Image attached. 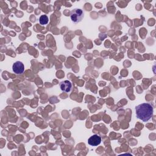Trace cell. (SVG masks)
<instances>
[{
  "instance_id": "obj_1",
  "label": "cell",
  "mask_w": 156,
  "mask_h": 156,
  "mask_svg": "<svg viewBox=\"0 0 156 156\" xmlns=\"http://www.w3.org/2000/svg\"><path fill=\"white\" fill-rule=\"evenodd\" d=\"M136 117L144 122L149 121L153 116V107L149 103H142L135 107Z\"/></svg>"
},
{
  "instance_id": "obj_4",
  "label": "cell",
  "mask_w": 156,
  "mask_h": 156,
  "mask_svg": "<svg viewBox=\"0 0 156 156\" xmlns=\"http://www.w3.org/2000/svg\"><path fill=\"white\" fill-rule=\"evenodd\" d=\"M101 142V137L98 135H93L91 136L88 140V143L93 146L99 145Z\"/></svg>"
},
{
  "instance_id": "obj_2",
  "label": "cell",
  "mask_w": 156,
  "mask_h": 156,
  "mask_svg": "<svg viewBox=\"0 0 156 156\" xmlns=\"http://www.w3.org/2000/svg\"><path fill=\"white\" fill-rule=\"evenodd\" d=\"M83 17V12L80 9H74L70 12V18L74 23L80 22Z\"/></svg>"
},
{
  "instance_id": "obj_3",
  "label": "cell",
  "mask_w": 156,
  "mask_h": 156,
  "mask_svg": "<svg viewBox=\"0 0 156 156\" xmlns=\"http://www.w3.org/2000/svg\"><path fill=\"white\" fill-rule=\"evenodd\" d=\"M13 71L16 74H21L24 70V66L21 62L17 61L15 62L12 66Z\"/></svg>"
},
{
  "instance_id": "obj_6",
  "label": "cell",
  "mask_w": 156,
  "mask_h": 156,
  "mask_svg": "<svg viewBox=\"0 0 156 156\" xmlns=\"http://www.w3.org/2000/svg\"><path fill=\"white\" fill-rule=\"evenodd\" d=\"M48 21H49L48 17L46 15H41L39 18V22H40V24H41V25H45V24H48Z\"/></svg>"
},
{
  "instance_id": "obj_5",
  "label": "cell",
  "mask_w": 156,
  "mask_h": 156,
  "mask_svg": "<svg viewBox=\"0 0 156 156\" xmlns=\"http://www.w3.org/2000/svg\"><path fill=\"white\" fill-rule=\"evenodd\" d=\"M60 88L64 92H69L72 88V83L69 80H64L60 83Z\"/></svg>"
}]
</instances>
